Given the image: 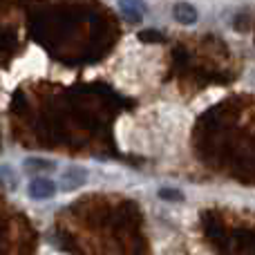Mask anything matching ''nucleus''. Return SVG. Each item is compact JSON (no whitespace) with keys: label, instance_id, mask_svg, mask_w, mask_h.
Wrapping results in <instances>:
<instances>
[{"label":"nucleus","instance_id":"1","mask_svg":"<svg viewBox=\"0 0 255 255\" xmlns=\"http://www.w3.org/2000/svg\"><path fill=\"white\" fill-rule=\"evenodd\" d=\"M27 193H29L31 199H38V202L52 199L56 195V184L49 177H34L29 181V186H27Z\"/></svg>","mask_w":255,"mask_h":255},{"label":"nucleus","instance_id":"2","mask_svg":"<svg viewBox=\"0 0 255 255\" xmlns=\"http://www.w3.org/2000/svg\"><path fill=\"white\" fill-rule=\"evenodd\" d=\"M85 181H88V170L83 166H70L61 175V188L65 193H72V190H79Z\"/></svg>","mask_w":255,"mask_h":255},{"label":"nucleus","instance_id":"3","mask_svg":"<svg viewBox=\"0 0 255 255\" xmlns=\"http://www.w3.org/2000/svg\"><path fill=\"white\" fill-rule=\"evenodd\" d=\"M172 18H175L179 25L188 27V25H195V22H197L199 13L190 2H177L175 7H172Z\"/></svg>","mask_w":255,"mask_h":255},{"label":"nucleus","instance_id":"4","mask_svg":"<svg viewBox=\"0 0 255 255\" xmlns=\"http://www.w3.org/2000/svg\"><path fill=\"white\" fill-rule=\"evenodd\" d=\"M22 168L31 175H38V172H54L56 170V161L52 159H43V157H29L22 161Z\"/></svg>","mask_w":255,"mask_h":255},{"label":"nucleus","instance_id":"5","mask_svg":"<svg viewBox=\"0 0 255 255\" xmlns=\"http://www.w3.org/2000/svg\"><path fill=\"white\" fill-rule=\"evenodd\" d=\"M121 11L130 22H141L143 18V4L139 0H121Z\"/></svg>","mask_w":255,"mask_h":255},{"label":"nucleus","instance_id":"6","mask_svg":"<svg viewBox=\"0 0 255 255\" xmlns=\"http://www.w3.org/2000/svg\"><path fill=\"white\" fill-rule=\"evenodd\" d=\"M157 195L163 202H184V193L179 188H159Z\"/></svg>","mask_w":255,"mask_h":255},{"label":"nucleus","instance_id":"7","mask_svg":"<svg viewBox=\"0 0 255 255\" xmlns=\"http://www.w3.org/2000/svg\"><path fill=\"white\" fill-rule=\"evenodd\" d=\"M0 181H4V186H7V188H16L18 186V181H16V177H13V170L9 172L7 168H2V170H0Z\"/></svg>","mask_w":255,"mask_h":255}]
</instances>
